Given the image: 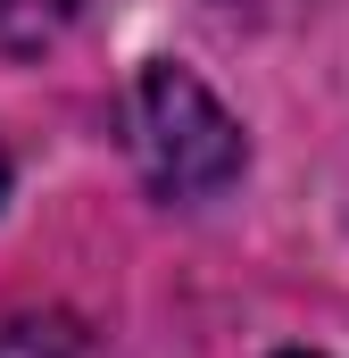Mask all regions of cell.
<instances>
[{
	"label": "cell",
	"instance_id": "obj_1",
	"mask_svg": "<svg viewBox=\"0 0 349 358\" xmlns=\"http://www.w3.org/2000/svg\"><path fill=\"white\" fill-rule=\"evenodd\" d=\"M125 142H133V167L150 176V192H167V200H208L250 159V142L225 117V100L191 67H174V59L133 76V92H125Z\"/></svg>",
	"mask_w": 349,
	"mask_h": 358
},
{
	"label": "cell",
	"instance_id": "obj_2",
	"mask_svg": "<svg viewBox=\"0 0 349 358\" xmlns=\"http://www.w3.org/2000/svg\"><path fill=\"white\" fill-rule=\"evenodd\" d=\"M75 8L84 0H0V42L8 50H42V42H59L75 25Z\"/></svg>",
	"mask_w": 349,
	"mask_h": 358
},
{
	"label": "cell",
	"instance_id": "obj_3",
	"mask_svg": "<svg viewBox=\"0 0 349 358\" xmlns=\"http://www.w3.org/2000/svg\"><path fill=\"white\" fill-rule=\"evenodd\" d=\"M0 358H91V342L59 317H34V325H8L0 334Z\"/></svg>",
	"mask_w": 349,
	"mask_h": 358
},
{
	"label": "cell",
	"instance_id": "obj_4",
	"mask_svg": "<svg viewBox=\"0 0 349 358\" xmlns=\"http://www.w3.org/2000/svg\"><path fill=\"white\" fill-rule=\"evenodd\" d=\"M0 192H8V159H0Z\"/></svg>",
	"mask_w": 349,
	"mask_h": 358
},
{
	"label": "cell",
	"instance_id": "obj_5",
	"mask_svg": "<svg viewBox=\"0 0 349 358\" xmlns=\"http://www.w3.org/2000/svg\"><path fill=\"white\" fill-rule=\"evenodd\" d=\"M291 358H316V350H291Z\"/></svg>",
	"mask_w": 349,
	"mask_h": 358
}]
</instances>
